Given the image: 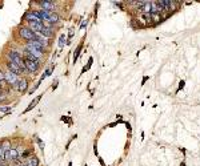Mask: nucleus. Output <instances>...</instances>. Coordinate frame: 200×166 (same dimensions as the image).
<instances>
[{"mask_svg":"<svg viewBox=\"0 0 200 166\" xmlns=\"http://www.w3.org/2000/svg\"><path fill=\"white\" fill-rule=\"evenodd\" d=\"M87 24H88V20L85 19V20H83V21H82V24H80V27H79V28H80V29H84V28L87 27Z\"/></svg>","mask_w":200,"mask_h":166,"instance_id":"393cba45","label":"nucleus"},{"mask_svg":"<svg viewBox=\"0 0 200 166\" xmlns=\"http://www.w3.org/2000/svg\"><path fill=\"white\" fill-rule=\"evenodd\" d=\"M92 62H93V57H89L88 62H87V65H84V68H83V71H82V73H80V75H83V73H85L87 71H89V68L92 66Z\"/></svg>","mask_w":200,"mask_h":166,"instance_id":"6ab92c4d","label":"nucleus"},{"mask_svg":"<svg viewBox=\"0 0 200 166\" xmlns=\"http://www.w3.org/2000/svg\"><path fill=\"white\" fill-rule=\"evenodd\" d=\"M17 157H19V154H17L16 149H15V147H12V149H9L8 152L4 153V162H5V164H11V162H13L15 160H17Z\"/></svg>","mask_w":200,"mask_h":166,"instance_id":"1a4fd4ad","label":"nucleus"},{"mask_svg":"<svg viewBox=\"0 0 200 166\" xmlns=\"http://www.w3.org/2000/svg\"><path fill=\"white\" fill-rule=\"evenodd\" d=\"M43 83V81L42 80H38V81H36V83H35V85L34 87H32L31 88V89H30V92H28V93H30V94H32V93H35V92L36 90H38V88L40 87V84H42Z\"/></svg>","mask_w":200,"mask_h":166,"instance_id":"aec40b11","label":"nucleus"},{"mask_svg":"<svg viewBox=\"0 0 200 166\" xmlns=\"http://www.w3.org/2000/svg\"><path fill=\"white\" fill-rule=\"evenodd\" d=\"M11 89L17 92L19 94H25L27 90L30 89V77H20L19 81L13 87H11Z\"/></svg>","mask_w":200,"mask_h":166,"instance_id":"f03ea898","label":"nucleus"},{"mask_svg":"<svg viewBox=\"0 0 200 166\" xmlns=\"http://www.w3.org/2000/svg\"><path fill=\"white\" fill-rule=\"evenodd\" d=\"M184 85H185V81L184 80H180L179 81V87H177V90H183Z\"/></svg>","mask_w":200,"mask_h":166,"instance_id":"5701e85b","label":"nucleus"},{"mask_svg":"<svg viewBox=\"0 0 200 166\" xmlns=\"http://www.w3.org/2000/svg\"><path fill=\"white\" fill-rule=\"evenodd\" d=\"M4 64H5V69H8L9 72L15 73V75L19 76V77H23L24 76V73L20 69V66H17L15 62H12V61H9V60H5V58H4Z\"/></svg>","mask_w":200,"mask_h":166,"instance_id":"423d86ee","label":"nucleus"},{"mask_svg":"<svg viewBox=\"0 0 200 166\" xmlns=\"http://www.w3.org/2000/svg\"><path fill=\"white\" fill-rule=\"evenodd\" d=\"M11 112H12V106L11 105H0V113L8 114Z\"/></svg>","mask_w":200,"mask_h":166,"instance_id":"a211bd4d","label":"nucleus"},{"mask_svg":"<svg viewBox=\"0 0 200 166\" xmlns=\"http://www.w3.org/2000/svg\"><path fill=\"white\" fill-rule=\"evenodd\" d=\"M83 44H84V43L82 41V43H80L79 45H78V47H76V51L74 52V60H72V61H74V64H75V62L79 60V56H80V53H82V49H83Z\"/></svg>","mask_w":200,"mask_h":166,"instance_id":"dca6fc26","label":"nucleus"},{"mask_svg":"<svg viewBox=\"0 0 200 166\" xmlns=\"http://www.w3.org/2000/svg\"><path fill=\"white\" fill-rule=\"evenodd\" d=\"M0 120H2V116H0Z\"/></svg>","mask_w":200,"mask_h":166,"instance_id":"72a5a7b5","label":"nucleus"},{"mask_svg":"<svg viewBox=\"0 0 200 166\" xmlns=\"http://www.w3.org/2000/svg\"><path fill=\"white\" fill-rule=\"evenodd\" d=\"M17 35H19V37L21 39L23 43H27V41H31V40L36 39L35 33L28 27H25V25H20V27L17 28Z\"/></svg>","mask_w":200,"mask_h":166,"instance_id":"20e7f679","label":"nucleus"},{"mask_svg":"<svg viewBox=\"0 0 200 166\" xmlns=\"http://www.w3.org/2000/svg\"><path fill=\"white\" fill-rule=\"evenodd\" d=\"M61 121H64V122L65 124H72V118H71V117H67V116H63V117H61V118H60Z\"/></svg>","mask_w":200,"mask_h":166,"instance_id":"4be33fe9","label":"nucleus"},{"mask_svg":"<svg viewBox=\"0 0 200 166\" xmlns=\"http://www.w3.org/2000/svg\"><path fill=\"white\" fill-rule=\"evenodd\" d=\"M0 157H2L3 160H4V150L2 149V146H0Z\"/></svg>","mask_w":200,"mask_h":166,"instance_id":"cd10ccee","label":"nucleus"},{"mask_svg":"<svg viewBox=\"0 0 200 166\" xmlns=\"http://www.w3.org/2000/svg\"><path fill=\"white\" fill-rule=\"evenodd\" d=\"M72 165H74V164H72V162H70V164H68V166H72Z\"/></svg>","mask_w":200,"mask_h":166,"instance_id":"473e14b6","label":"nucleus"},{"mask_svg":"<svg viewBox=\"0 0 200 166\" xmlns=\"http://www.w3.org/2000/svg\"><path fill=\"white\" fill-rule=\"evenodd\" d=\"M48 21L49 24H52V25H57L61 21V16H60V13H55V12H51L49 13V17H48Z\"/></svg>","mask_w":200,"mask_h":166,"instance_id":"9d476101","label":"nucleus"},{"mask_svg":"<svg viewBox=\"0 0 200 166\" xmlns=\"http://www.w3.org/2000/svg\"><path fill=\"white\" fill-rule=\"evenodd\" d=\"M65 44H67V35H65V33H61L59 36V49H63Z\"/></svg>","mask_w":200,"mask_h":166,"instance_id":"f3484780","label":"nucleus"},{"mask_svg":"<svg viewBox=\"0 0 200 166\" xmlns=\"http://www.w3.org/2000/svg\"><path fill=\"white\" fill-rule=\"evenodd\" d=\"M25 27H28L34 33H38L44 29V24L43 21H30V23H25Z\"/></svg>","mask_w":200,"mask_h":166,"instance_id":"6e6552de","label":"nucleus"},{"mask_svg":"<svg viewBox=\"0 0 200 166\" xmlns=\"http://www.w3.org/2000/svg\"><path fill=\"white\" fill-rule=\"evenodd\" d=\"M35 4H38L40 9L47 11V12L59 13V5L56 2H52V0H39V2H35Z\"/></svg>","mask_w":200,"mask_h":166,"instance_id":"f257e3e1","label":"nucleus"},{"mask_svg":"<svg viewBox=\"0 0 200 166\" xmlns=\"http://www.w3.org/2000/svg\"><path fill=\"white\" fill-rule=\"evenodd\" d=\"M99 164L101 165V166H105V164H104V160L101 157H99Z\"/></svg>","mask_w":200,"mask_h":166,"instance_id":"c85d7f7f","label":"nucleus"},{"mask_svg":"<svg viewBox=\"0 0 200 166\" xmlns=\"http://www.w3.org/2000/svg\"><path fill=\"white\" fill-rule=\"evenodd\" d=\"M31 156H34V149H32V147H30V149H25V150H24V153L19 156V158L24 162L25 160H27V158H30Z\"/></svg>","mask_w":200,"mask_h":166,"instance_id":"2eb2a0df","label":"nucleus"},{"mask_svg":"<svg viewBox=\"0 0 200 166\" xmlns=\"http://www.w3.org/2000/svg\"><path fill=\"white\" fill-rule=\"evenodd\" d=\"M124 124H125V126H127V129H128L129 132H132V128H131V124L129 122H127V121H124Z\"/></svg>","mask_w":200,"mask_h":166,"instance_id":"bb28decb","label":"nucleus"},{"mask_svg":"<svg viewBox=\"0 0 200 166\" xmlns=\"http://www.w3.org/2000/svg\"><path fill=\"white\" fill-rule=\"evenodd\" d=\"M36 141H38L39 146H40V149H42V150H44V142H43V141H42V140H40V138H38V137H36Z\"/></svg>","mask_w":200,"mask_h":166,"instance_id":"b1692460","label":"nucleus"},{"mask_svg":"<svg viewBox=\"0 0 200 166\" xmlns=\"http://www.w3.org/2000/svg\"><path fill=\"white\" fill-rule=\"evenodd\" d=\"M74 35H75V28H70L68 29V36H67V41H70V40L74 37Z\"/></svg>","mask_w":200,"mask_h":166,"instance_id":"412c9836","label":"nucleus"},{"mask_svg":"<svg viewBox=\"0 0 200 166\" xmlns=\"http://www.w3.org/2000/svg\"><path fill=\"white\" fill-rule=\"evenodd\" d=\"M23 165L24 166H40V161H39V158L35 156H31L30 158H27L24 162H23Z\"/></svg>","mask_w":200,"mask_h":166,"instance_id":"9b49d317","label":"nucleus"},{"mask_svg":"<svg viewBox=\"0 0 200 166\" xmlns=\"http://www.w3.org/2000/svg\"><path fill=\"white\" fill-rule=\"evenodd\" d=\"M23 60H24L25 71L28 72L30 77H34L40 72V68H42V65H43L42 61H30V60H25V58H23Z\"/></svg>","mask_w":200,"mask_h":166,"instance_id":"7ed1b4c3","label":"nucleus"},{"mask_svg":"<svg viewBox=\"0 0 200 166\" xmlns=\"http://www.w3.org/2000/svg\"><path fill=\"white\" fill-rule=\"evenodd\" d=\"M19 79H20L19 76H16L15 73L9 72L8 69H5V68H4V80H5V83L8 84V87H9V88L15 85L17 81H19Z\"/></svg>","mask_w":200,"mask_h":166,"instance_id":"0eeeda50","label":"nucleus"},{"mask_svg":"<svg viewBox=\"0 0 200 166\" xmlns=\"http://www.w3.org/2000/svg\"><path fill=\"white\" fill-rule=\"evenodd\" d=\"M147 80H150V77H148V76H144L143 80H141V85H144V84L147 83Z\"/></svg>","mask_w":200,"mask_h":166,"instance_id":"a878e982","label":"nucleus"},{"mask_svg":"<svg viewBox=\"0 0 200 166\" xmlns=\"http://www.w3.org/2000/svg\"><path fill=\"white\" fill-rule=\"evenodd\" d=\"M0 166H7L5 162H0Z\"/></svg>","mask_w":200,"mask_h":166,"instance_id":"7c9ffc66","label":"nucleus"},{"mask_svg":"<svg viewBox=\"0 0 200 166\" xmlns=\"http://www.w3.org/2000/svg\"><path fill=\"white\" fill-rule=\"evenodd\" d=\"M57 84H59V81H55V84H53V85H52V90H55L56 89V88H57Z\"/></svg>","mask_w":200,"mask_h":166,"instance_id":"c756f323","label":"nucleus"},{"mask_svg":"<svg viewBox=\"0 0 200 166\" xmlns=\"http://www.w3.org/2000/svg\"><path fill=\"white\" fill-rule=\"evenodd\" d=\"M42 98H43V94H40V96H38V97H36V98H34V100H32V102H31V104H30V105L27 106V108H25V110H24V112H23V114L28 113V112H31V110L34 109L35 106H36V105L39 104V101H40V100H42Z\"/></svg>","mask_w":200,"mask_h":166,"instance_id":"ddd939ff","label":"nucleus"},{"mask_svg":"<svg viewBox=\"0 0 200 166\" xmlns=\"http://www.w3.org/2000/svg\"><path fill=\"white\" fill-rule=\"evenodd\" d=\"M21 49H25L28 53H31L32 56H35L38 60L40 61H44V58L47 56V53L45 52H42V51H39V49H36V48L34 47H31V45H25V44L21 43Z\"/></svg>","mask_w":200,"mask_h":166,"instance_id":"39448f33","label":"nucleus"},{"mask_svg":"<svg viewBox=\"0 0 200 166\" xmlns=\"http://www.w3.org/2000/svg\"><path fill=\"white\" fill-rule=\"evenodd\" d=\"M8 90L9 89H0V104L4 105L8 102Z\"/></svg>","mask_w":200,"mask_h":166,"instance_id":"4468645a","label":"nucleus"},{"mask_svg":"<svg viewBox=\"0 0 200 166\" xmlns=\"http://www.w3.org/2000/svg\"><path fill=\"white\" fill-rule=\"evenodd\" d=\"M0 146H2V149L4 150V153H5V152H8L9 149H12L13 143H12V141H11L9 138H3L2 141H0Z\"/></svg>","mask_w":200,"mask_h":166,"instance_id":"f8f14e48","label":"nucleus"},{"mask_svg":"<svg viewBox=\"0 0 200 166\" xmlns=\"http://www.w3.org/2000/svg\"><path fill=\"white\" fill-rule=\"evenodd\" d=\"M0 162H4V160H3V158H2V157H0Z\"/></svg>","mask_w":200,"mask_h":166,"instance_id":"2f4dec72","label":"nucleus"}]
</instances>
